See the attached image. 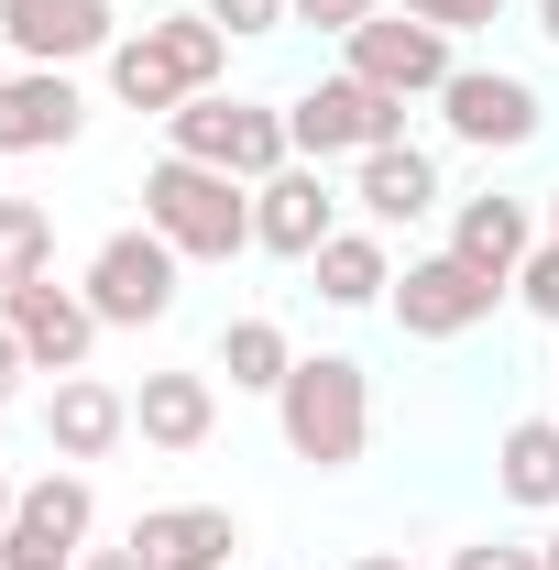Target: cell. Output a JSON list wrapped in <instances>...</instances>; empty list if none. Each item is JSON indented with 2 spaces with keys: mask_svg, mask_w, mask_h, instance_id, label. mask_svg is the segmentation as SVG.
Wrapping results in <instances>:
<instances>
[{
  "mask_svg": "<svg viewBox=\"0 0 559 570\" xmlns=\"http://www.w3.org/2000/svg\"><path fill=\"white\" fill-rule=\"evenodd\" d=\"M99 67H110V99H121V110L176 121L187 99H209L219 77H231V33H219L209 11H154V22H143V33H121Z\"/></svg>",
  "mask_w": 559,
  "mask_h": 570,
  "instance_id": "cell-1",
  "label": "cell"
},
{
  "mask_svg": "<svg viewBox=\"0 0 559 570\" xmlns=\"http://www.w3.org/2000/svg\"><path fill=\"white\" fill-rule=\"evenodd\" d=\"M275 428L307 472H351L362 439H373V384L351 352H296V373L275 384Z\"/></svg>",
  "mask_w": 559,
  "mask_h": 570,
  "instance_id": "cell-2",
  "label": "cell"
},
{
  "mask_svg": "<svg viewBox=\"0 0 559 570\" xmlns=\"http://www.w3.org/2000/svg\"><path fill=\"white\" fill-rule=\"evenodd\" d=\"M143 230H165L187 264H242V253H253V187L219 176V165L165 154V165L143 176Z\"/></svg>",
  "mask_w": 559,
  "mask_h": 570,
  "instance_id": "cell-3",
  "label": "cell"
},
{
  "mask_svg": "<svg viewBox=\"0 0 559 570\" xmlns=\"http://www.w3.org/2000/svg\"><path fill=\"white\" fill-rule=\"evenodd\" d=\"M165 154H187V165H219V176L264 187V176L296 165V132H285L275 99H231V88H209V99H187V110L165 121Z\"/></svg>",
  "mask_w": 559,
  "mask_h": 570,
  "instance_id": "cell-4",
  "label": "cell"
},
{
  "mask_svg": "<svg viewBox=\"0 0 559 570\" xmlns=\"http://www.w3.org/2000/svg\"><path fill=\"white\" fill-rule=\"evenodd\" d=\"M285 132H296V165H362V154H384V142H406V99H384L373 77H318V88H296L285 99Z\"/></svg>",
  "mask_w": 559,
  "mask_h": 570,
  "instance_id": "cell-5",
  "label": "cell"
},
{
  "mask_svg": "<svg viewBox=\"0 0 559 570\" xmlns=\"http://www.w3.org/2000/svg\"><path fill=\"white\" fill-rule=\"evenodd\" d=\"M176 275H187V253L165 230H110L77 285H88L99 330H154V318H176Z\"/></svg>",
  "mask_w": 559,
  "mask_h": 570,
  "instance_id": "cell-6",
  "label": "cell"
},
{
  "mask_svg": "<svg viewBox=\"0 0 559 570\" xmlns=\"http://www.w3.org/2000/svg\"><path fill=\"white\" fill-rule=\"evenodd\" d=\"M341 67L373 77L384 99H439L461 77V33H439L428 11H373L362 33H341Z\"/></svg>",
  "mask_w": 559,
  "mask_h": 570,
  "instance_id": "cell-7",
  "label": "cell"
},
{
  "mask_svg": "<svg viewBox=\"0 0 559 570\" xmlns=\"http://www.w3.org/2000/svg\"><path fill=\"white\" fill-rule=\"evenodd\" d=\"M88 527H99V483L88 472H33L22 504H11V527H0V560L11 570H77L88 560Z\"/></svg>",
  "mask_w": 559,
  "mask_h": 570,
  "instance_id": "cell-8",
  "label": "cell"
},
{
  "mask_svg": "<svg viewBox=\"0 0 559 570\" xmlns=\"http://www.w3.org/2000/svg\"><path fill=\"white\" fill-rule=\"evenodd\" d=\"M504 296H516V285L472 275V264L439 242V253H418V264L395 275V296H384V307H395V330H406V341H461V330H483Z\"/></svg>",
  "mask_w": 559,
  "mask_h": 570,
  "instance_id": "cell-9",
  "label": "cell"
},
{
  "mask_svg": "<svg viewBox=\"0 0 559 570\" xmlns=\"http://www.w3.org/2000/svg\"><path fill=\"white\" fill-rule=\"evenodd\" d=\"M439 121H450V142H472V154H516V142L549 132V99L516 67H461L439 88Z\"/></svg>",
  "mask_w": 559,
  "mask_h": 570,
  "instance_id": "cell-10",
  "label": "cell"
},
{
  "mask_svg": "<svg viewBox=\"0 0 559 570\" xmlns=\"http://www.w3.org/2000/svg\"><path fill=\"white\" fill-rule=\"evenodd\" d=\"M0 330L22 341L33 373H88V352H99V307H88V285H56V275L11 285V296H0Z\"/></svg>",
  "mask_w": 559,
  "mask_h": 570,
  "instance_id": "cell-11",
  "label": "cell"
},
{
  "mask_svg": "<svg viewBox=\"0 0 559 570\" xmlns=\"http://www.w3.org/2000/svg\"><path fill=\"white\" fill-rule=\"evenodd\" d=\"M0 45L22 67H77V56L121 45V11L110 0H0Z\"/></svg>",
  "mask_w": 559,
  "mask_h": 570,
  "instance_id": "cell-12",
  "label": "cell"
},
{
  "mask_svg": "<svg viewBox=\"0 0 559 570\" xmlns=\"http://www.w3.org/2000/svg\"><path fill=\"white\" fill-rule=\"evenodd\" d=\"M88 132V99L67 67H11L0 77V154H67Z\"/></svg>",
  "mask_w": 559,
  "mask_h": 570,
  "instance_id": "cell-13",
  "label": "cell"
},
{
  "mask_svg": "<svg viewBox=\"0 0 559 570\" xmlns=\"http://www.w3.org/2000/svg\"><path fill=\"white\" fill-rule=\"evenodd\" d=\"M330 230H341V198L318 187V165H285V176H264V187H253V253L307 264Z\"/></svg>",
  "mask_w": 559,
  "mask_h": 570,
  "instance_id": "cell-14",
  "label": "cell"
},
{
  "mask_svg": "<svg viewBox=\"0 0 559 570\" xmlns=\"http://www.w3.org/2000/svg\"><path fill=\"white\" fill-rule=\"evenodd\" d=\"M121 439H133V395L99 384V373H56V395H45V450H56V461H110Z\"/></svg>",
  "mask_w": 559,
  "mask_h": 570,
  "instance_id": "cell-15",
  "label": "cell"
},
{
  "mask_svg": "<svg viewBox=\"0 0 559 570\" xmlns=\"http://www.w3.org/2000/svg\"><path fill=\"white\" fill-rule=\"evenodd\" d=\"M351 198H362L373 230H418L450 187H439V154H428V142H384V154H362V165H351Z\"/></svg>",
  "mask_w": 559,
  "mask_h": 570,
  "instance_id": "cell-16",
  "label": "cell"
},
{
  "mask_svg": "<svg viewBox=\"0 0 559 570\" xmlns=\"http://www.w3.org/2000/svg\"><path fill=\"white\" fill-rule=\"evenodd\" d=\"M133 549L143 570H231L242 515L231 504H154V515H133Z\"/></svg>",
  "mask_w": 559,
  "mask_h": 570,
  "instance_id": "cell-17",
  "label": "cell"
},
{
  "mask_svg": "<svg viewBox=\"0 0 559 570\" xmlns=\"http://www.w3.org/2000/svg\"><path fill=\"white\" fill-rule=\"evenodd\" d=\"M209 428H219L209 373H143L133 384V439L143 450H209Z\"/></svg>",
  "mask_w": 559,
  "mask_h": 570,
  "instance_id": "cell-18",
  "label": "cell"
},
{
  "mask_svg": "<svg viewBox=\"0 0 559 570\" xmlns=\"http://www.w3.org/2000/svg\"><path fill=\"white\" fill-rule=\"evenodd\" d=\"M538 242H549V230H538L527 198H461V209H450V253H461L472 275H493V285H516V264H527Z\"/></svg>",
  "mask_w": 559,
  "mask_h": 570,
  "instance_id": "cell-19",
  "label": "cell"
},
{
  "mask_svg": "<svg viewBox=\"0 0 559 570\" xmlns=\"http://www.w3.org/2000/svg\"><path fill=\"white\" fill-rule=\"evenodd\" d=\"M307 275L330 307H384L395 296V253H384V230H330L318 253H307Z\"/></svg>",
  "mask_w": 559,
  "mask_h": 570,
  "instance_id": "cell-20",
  "label": "cell"
},
{
  "mask_svg": "<svg viewBox=\"0 0 559 570\" xmlns=\"http://www.w3.org/2000/svg\"><path fill=\"white\" fill-rule=\"evenodd\" d=\"M493 483H504V504L549 515V504H559V417H516V428H504V450H493Z\"/></svg>",
  "mask_w": 559,
  "mask_h": 570,
  "instance_id": "cell-21",
  "label": "cell"
},
{
  "mask_svg": "<svg viewBox=\"0 0 559 570\" xmlns=\"http://www.w3.org/2000/svg\"><path fill=\"white\" fill-rule=\"evenodd\" d=\"M219 373H231L242 395H275L285 373H296V341H285L275 318H231V330H219Z\"/></svg>",
  "mask_w": 559,
  "mask_h": 570,
  "instance_id": "cell-22",
  "label": "cell"
},
{
  "mask_svg": "<svg viewBox=\"0 0 559 570\" xmlns=\"http://www.w3.org/2000/svg\"><path fill=\"white\" fill-rule=\"evenodd\" d=\"M56 275V209L45 198H0V296Z\"/></svg>",
  "mask_w": 559,
  "mask_h": 570,
  "instance_id": "cell-23",
  "label": "cell"
},
{
  "mask_svg": "<svg viewBox=\"0 0 559 570\" xmlns=\"http://www.w3.org/2000/svg\"><path fill=\"white\" fill-rule=\"evenodd\" d=\"M516 296H527V307H538V318L559 330V242H538V253L516 264Z\"/></svg>",
  "mask_w": 559,
  "mask_h": 570,
  "instance_id": "cell-24",
  "label": "cell"
},
{
  "mask_svg": "<svg viewBox=\"0 0 559 570\" xmlns=\"http://www.w3.org/2000/svg\"><path fill=\"white\" fill-rule=\"evenodd\" d=\"M450 570H549V560H538V538H472V549H450Z\"/></svg>",
  "mask_w": 559,
  "mask_h": 570,
  "instance_id": "cell-25",
  "label": "cell"
},
{
  "mask_svg": "<svg viewBox=\"0 0 559 570\" xmlns=\"http://www.w3.org/2000/svg\"><path fill=\"white\" fill-rule=\"evenodd\" d=\"M384 0H285V22H307V33H362Z\"/></svg>",
  "mask_w": 559,
  "mask_h": 570,
  "instance_id": "cell-26",
  "label": "cell"
},
{
  "mask_svg": "<svg viewBox=\"0 0 559 570\" xmlns=\"http://www.w3.org/2000/svg\"><path fill=\"white\" fill-rule=\"evenodd\" d=\"M395 11H428L439 33H483V22H504V0H395Z\"/></svg>",
  "mask_w": 559,
  "mask_h": 570,
  "instance_id": "cell-27",
  "label": "cell"
},
{
  "mask_svg": "<svg viewBox=\"0 0 559 570\" xmlns=\"http://www.w3.org/2000/svg\"><path fill=\"white\" fill-rule=\"evenodd\" d=\"M219 33H285V0H198Z\"/></svg>",
  "mask_w": 559,
  "mask_h": 570,
  "instance_id": "cell-28",
  "label": "cell"
},
{
  "mask_svg": "<svg viewBox=\"0 0 559 570\" xmlns=\"http://www.w3.org/2000/svg\"><path fill=\"white\" fill-rule=\"evenodd\" d=\"M22 373H33V362H22V341H11V330H0V406L22 395Z\"/></svg>",
  "mask_w": 559,
  "mask_h": 570,
  "instance_id": "cell-29",
  "label": "cell"
},
{
  "mask_svg": "<svg viewBox=\"0 0 559 570\" xmlns=\"http://www.w3.org/2000/svg\"><path fill=\"white\" fill-rule=\"evenodd\" d=\"M77 570H143V549H133V538H121V549H88V560H77Z\"/></svg>",
  "mask_w": 559,
  "mask_h": 570,
  "instance_id": "cell-30",
  "label": "cell"
},
{
  "mask_svg": "<svg viewBox=\"0 0 559 570\" xmlns=\"http://www.w3.org/2000/svg\"><path fill=\"white\" fill-rule=\"evenodd\" d=\"M351 570H418V560H395V549H373V560H351Z\"/></svg>",
  "mask_w": 559,
  "mask_h": 570,
  "instance_id": "cell-31",
  "label": "cell"
},
{
  "mask_svg": "<svg viewBox=\"0 0 559 570\" xmlns=\"http://www.w3.org/2000/svg\"><path fill=\"white\" fill-rule=\"evenodd\" d=\"M538 33H549V45H559V0H538Z\"/></svg>",
  "mask_w": 559,
  "mask_h": 570,
  "instance_id": "cell-32",
  "label": "cell"
},
{
  "mask_svg": "<svg viewBox=\"0 0 559 570\" xmlns=\"http://www.w3.org/2000/svg\"><path fill=\"white\" fill-rule=\"evenodd\" d=\"M538 230H549V242H559V187H549V209H538Z\"/></svg>",
  "mask_w": 559,
  "mask_h": 570,
  "instance_id": "cell-33",
  "label": "cell"
},
{
  "mask_svg": "<svg viewBox=\"0 0 559 570\" xmlns=\"http://www.w3.org/2000/svg\"><path fill=\"white\" fill-rule=\"evenodd\" d=\"M11 504H22V483H0V527H11Z\"/></svg>",
  "mask_w": 559,
  "mask_h": 570,
  "instance_id": "cell-34",
  "label": "cell"
},
{
  "mask_svg": "<svg viewBox=\"0 0 559 570\" xmlns=\"http://www.w3.org/2000/svg\"><path fill=\"white\" fill-rule=\"evenodd\" d=\"M0 570H11V560H0Z\"/></svg>",
  "mask_w": 559,
  "mask_h": 570,
  "instance_id": "cell-35",
  "label": "cell"
}]
</instances>
